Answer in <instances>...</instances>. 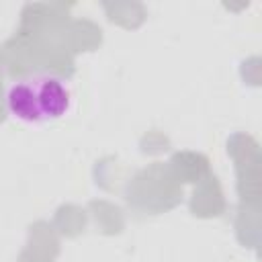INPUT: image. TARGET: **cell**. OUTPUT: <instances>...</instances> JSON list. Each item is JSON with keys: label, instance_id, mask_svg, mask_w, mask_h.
I'll return each mask as SVG.
<instances>
[{"label": "cell", "instance_id": "1", "mask_svg": "<svg viewBox=\"0 0 262 262\" xmlns=\"http://www.w3.org/2000/svg\"><path fill=\"white\" fill-rule=\"evenodd\" d=\"M4 102L14 121L23 125H47L70 113L74 94L61 76L33 72L10 82Z\"/></svg>", "mask_w": 262, "mask_h": 262}]
</instances>
